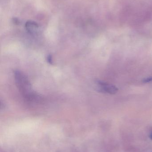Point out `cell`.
Returning <instances> with one entry per match:
<instances>
[{
  "mask_svg": "<svg viewBox=\"0 0 152 152\" xmlns=\"http://www.w3.org/2000/svg\"><path fill=\"white\" fill-rule=\"evenodd\" d=\"M14 78L16 86L25 98L29 101L37 99V95L33 91L29 80L23 73L19 70H15Z\"/></svg>",
  "mask_w": 152,
  "mask_h": 152,
  "instance_id": "1",
  "label": "cell"
},
{
  "mask_svg": "<svg viewBox=\"0 0 152 152\" xmlns=\"http://www.w3.org/2000/svg\"><path fill=\"white\" fill-rule=\"evenodd\" d=\"M96 86L100 92L110 94H115L117 93L118 89L115 86L107 84L101 81L96 82Z\"/></svg>",
  "mask_w": 152,
  "mask_h": 152,
  "instance_id": "2",
  "label": "cell"
},
{
  "mask_svg": "<svg viewBox=\"0 0 152 152\" xmlns=\"http://www.w3.org/2000/svg\"><path fill=\"white\" fill-rule=\"evenodd\" d=\"M27 30L31 34L35 33L38 28L37 24L33 21H28L26 24Z\"/></svg>",
  "mask_w": 152,
  "mask_h": 152,
  "instance_id": "3",
  "label": "cell"
},
{
  "mask_svg": "<svg viewBox=\"0 0 152 152\" xmlns=\"http://www.w3.org/2000/svg\"><path fill=\"white\" fill-rule=\"evenodd\" d=\"M152 81V77H151L147 78L143 80V82L144 83H149Z\"/></svg>",
  "mask_w": 152,
  "mask_h": 152,
  "instance_id": "4",
  "label": "cell"
},
{
  "mask_svg": "<svg viewBox=\"0 0 152 152\" xmlns=\"http://www.w3.org/2000/svg\"><path fill=\"white\" fill-rule=\"evenodd\" d=\"M47 61H48V62H49L50 63H51V62H52V57L51 55H49V56L47 57Z\"/></svg>",
  "mask_w": 152,
  "mask_h": 152,
  "instance_id": "5",
  "label": "cell"
},
{
  "mask_svg": "<svg viewBox=\"0 0 152 152\" xmlns=\"http://www.w3.org/2000/svg\"><path fill=\"white\" fill-rule=\"evenodd\" d=\"M149 137H150V139H151L152 140V131L151 132V134H150V136H149Z\"/></svg>",
  "mask_w": 152,
  "mask_h": 152,
  "instance_id": "6",
  "label": "cell"
}]
</instances>
